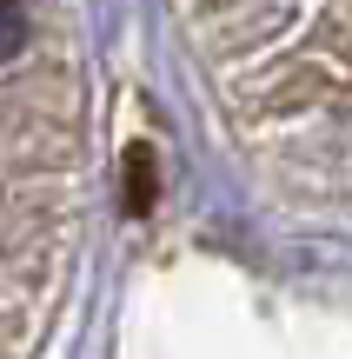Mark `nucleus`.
I'll return each mask as SVG.
<instances>
[{
	"instance_id": "obj_1",
	"label": "nucleus",
	"mask_w": 352,
	"mask_h": 359,
	"mask_svg": "<svg viewBox=\"0 0 352 359\" xmlns=\"http://www.w3.org/2000/svg\"><path fill=\"white\" fill-rule=\"evenodd\" d=\"M127 206H133V213L153 206V160H146V147H133V154H127Z\"/></svg>"
},
{
	"instance_id": "obj_2",
	"label": "nucleus",
	"mask_w": 352,
	"mask_h": 359,
	"mask_svg": "<svg viewBox=\"0 0 352 359\" xmlns=\"http://www.w3.org/2000/svg\"><path fill=\"white\" fill-rule=\"evenodd\" d=\"M20 40H27V13L13 7V0H0V60L20 53Z\"/></svg>"
}]
</instances>
